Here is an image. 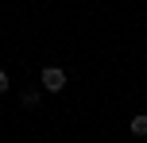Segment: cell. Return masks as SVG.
I'll return each mask as SVG.
<instances>
[{"instance_id":"obj_1","label":"cell","mask_w":147,"mask_h":143,"mask_svg":"<svg viewBox=\"0 0 147 143\" xmlns=\"http://www.w3.org/2000/svg\"><path fill=\"white\" fill-rule=\"evenodd\" d=\"M39 85H43L47 93H62L66 89V70L62 66H43L39 70Z\"/></svg>"},{"instance_id":"obj_2","label":"cell","mask_w":147,"mask_h":143,"mask_svg":"<svg viewBox=\"0 0 147 143\" xmlns=\"http://www.w3.org/2000/svg\"><path fill=\"white\" fill-rule=\"evenodd\" d=\"M132 136H147V112L132 116Z\"/></svg>"},{"instance_id":"obj_3","label":"cell","mask_w":147,"mask_h":143,"mask_svg":"<svg viewBox=\"0 0 147 143\" xmlns=\"http://www.w3.org/2000/svg\"><path fill=\"white\" fill-rule=\"evenodd\" d=\"M20 105H23V108H39V93H23Z\"/></svg>"},{"instance_id":"obj_4","label":"cell","mask_w":147,"mask_h":143,"mask_svg":"<svg viewBox=\"0 0 147 143\" xmlns=\"http://www.w3.org/2000/svg\"><path fill=\"white\" fill-rule=\"evenodd\" d=\"M0 93H8V74L0 70Z\"/></svg>"}]
</instances>
